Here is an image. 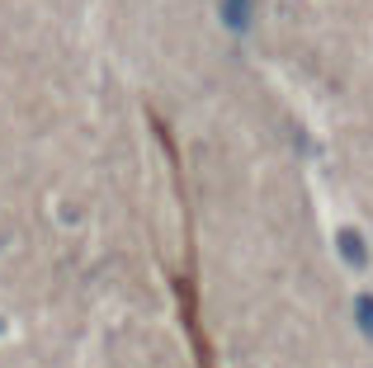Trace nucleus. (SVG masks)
<instances>
[{
    "label": "nucleus",
    "instance_id": "nucleus-1",
    "mask_svg": "<svg viewBox=\"0 0 373 368\" xmlns=\"http://www.w3.org/2000/svg\"><path fill=\"white\" fill-rule=\"evenodd\" d=\"M359 321H364V331H373V302H369V297L359 302Z\"/></svg>",
    "mask_w": 373,
    "mask_h": 368
}]
</instances>
